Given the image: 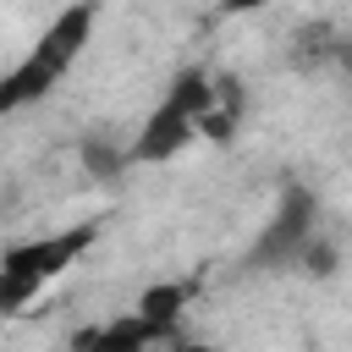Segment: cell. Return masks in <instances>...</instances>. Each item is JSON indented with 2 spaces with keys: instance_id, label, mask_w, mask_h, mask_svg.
<instances>
[{
  "instance_id": "cell-1",
  "label": "cell",
  "mask_w": 352,
  "mask_h": 352,
  "mask_svg": "<svg viewBox=\"0 0 352 352\" xmlns=\"http://www.w3.org/2000/svg\"><path fill=\"white\" fill-rule=\"evenodd\" d=\"M94 22H99V6H94V0L66 6V11L38 33V44L11 66V77L0 82V116H6V110H22V104H33V99H44V94L72 72V60L82 55Z\"/></svg>"
},
{
  "instance_id": "cell-2",
  "label": "cell",
  "mask_w": 352,
  "mask_h": 352,
  "mask_svg": "<svg viewBox=\"0 0 352 352\" xmlns=\"http://www.w3.org/2000/svg\"><path fill=\"white\" fill-rule=\"evenodd\" d=\"M94 242V226H77V231H60V236H44V242H22L0 258V308H22L50 275H60L82 248Z\"/></svg>"
},
{
  "instance_id": "cell-3",
  "label": "cell",
  "mask_w": 352,
  "mask_h": 352,
  "mask_svg": "<svg viewBox=\"0 0 352 352\" xmlns=\"http://www.w3.org/2000/svg\"><path fill=\"white\" fill-rule=\"evenodd\" d=\"M308 242H314V198H308V192H286V204H280V214L264 226L253 258H258V264H280V258H297Z\"/></svg>"
},
{
  "instance_id": "cell-4",
  "label": "cell",
  "mask_w": 352,
  "mask_h": 352,
  "mask_svg": "<svg viewBox=\"0 0 352 352\" xmlns=\"http://www.w3.org/2000/svg\"><path fill=\"white\" fill-rule=\"evenodd\" d=\"M182 286H154V292H143V319H160V324H176V308H182Z\"/></svg>"
},
{
  "instance_id": "cell-5",
  "label": "cell",
  "mask_w": 352,
  "mask_h": 352,
  "mask_svg": "<svg viewBox=\"0 0 352 352\" xmlns=\"http://www.w3.org/2000/svg\"><path fill=\"white\" fill-rule=\"evenodd\" d=\"M220 6H226V11H258L264 0H220Z\"/></svg>"
}]
</instances>
